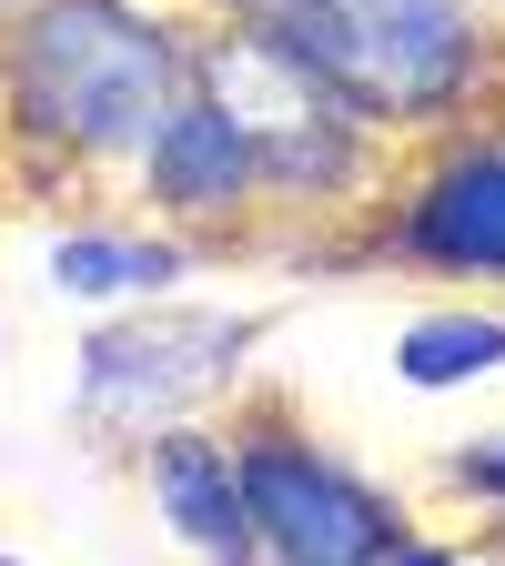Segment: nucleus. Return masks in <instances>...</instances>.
<instances>
[{
    "instance_id": "nucleus-6",
    "label": "nucleus",
    "mask_w": 505,
    "mask_h": 566,
    "mask_svg": "<svg viewBox=\"0 0 505 566\" xmlns=\"http://www.w3.org/2000/svg\"><path fill=\"white\" fill-rule=\"evenodd\" d=\"M141 202L162 212L172 233H223L243 223V212L263 202V153H253V132L212 102L202 82L152 122V142H141Z\"/></svg>"
},
{
    "instance_id": "nucleus-1",
    "label": "nucleus",
    "mask_w": 505,
    "mask_h": 566,
    "mask_svg": "<svg viewBox=\"0 0 505 566\" xmlns=\"http://www.w3.org/2000/svg\"><path fill=\"white\" fill-rule=\"evenodd\" d=\"M192 92V31L152 0H21L0 21V153L31 182L141 163L152 122Z\"/></svg>"
},
{
    "instance_id": "nucleus-4",
    "label": "nucleus",
    "mask_w": 505,
    "mask_h": 566,
    "mask_svg": "<svg viewBox=\"0 0 505 566\" xmlns=\"http://www.w3.org/2000/svg\"><path fill=\"white\" fill-rule=\"evenodd\" d=\"M192 82L253 132V153H263V192L344 202V192H365V182H375V142H385V132L354 112L344 92H324L294 51H273V41H253V31L223 21V31H202V41H192Z\"/></svg>"
},
{
    "instance_id": "nucleus-8",
    "label": "nucleus",
    "mask_w": 505,
    "mask_h": 566,
    "mask_svg": "<svg viewBox=\"0 0 505 566\" xmlns=\"http://www.w3.org/2000/svg\"><path fill=\"white\" fill-rule=\"evenodd\" d=\"M141 485H152L162 526L202 566H263L253 516H243V475H233V436H212V424H162V436H141Z\"/></svg>"
},
{
    "instance_id": "nucleus-2",
    "label": "nucleus",
    "mask_w": 505,
    "mask_h": 566,
    "mask_svg": "<svg viewBox=\"0 0 505 566\" xmlns=\"http://www.w3.org/2000/svg\"><path fill=\"white\" fill-rule=\"evenodd\" d=\"M212 11L273 51H294L375 132L455 122L495 61V31L475 0H212Z\"/></svg>"
},
{
    "instance_id": "nucleus-5",
    "label": "nucleus",
    "mask_w": 505,
    "mask_h": 566,
    "mask_svg": "<svg viewBox=\"0 0 505 566\" xmlns=\"http://www.w3.org/2000/svg\"><path fill=\"white\" fill-rule=\"evenodd\" d=\"M253 314H192V304H152L131 324H102L82 344V385H71V415L92 436H162V424H192V405H212L243 354H253Z\"/></svg>"
},
{
    "instance_id": "nucleus-3",
    "label": "nucleus",
    "mask_w": 505,
    "mask_h": 566,
    "mask_svg": "<svg viewBox=\"0 0 505 566\" xmlns=\"http://www.w3.org/2000/svg\"><path fill=\"white\" fill-rule=\"evenodd\" d=\"M233 475H243V516L273 566H375L414 546V516L385 485H365L324 436H304L294 415H233Z\"/></svg>"
},
{
    "instance_id": "nucleus-10",
    "label": "nucleus",
    "mask_w": 505,
    "mask_h": 566,
    "mask_svg": "<svg viewBox=\"0 0 505 566\" xmlns=\"http://www.w3.org/2000/svg\"><path fill=\"white\" fill-rule=\"evenodd\" d=\"M394 375L445 395V385H475V375H505V314H414L394 334Z\"/></svg>"
},
{
    "instance_id": "nucleus-7",
    "label": "nucleus",
    "mask_w": 505,
    "mask_h": 566,
    "mask_svg": "<svg viewBox=\"0 0 505 566\" xmlns=\"http://www.w3.org/2000/svg\"><path fill=\"white\" fill-rule=\"evenodd\" d=\"M394 263L424 273H505V132H465L424 163L385 223Z\"/></svg>"
},
{
    "instance_id": "nucleus-9",
    "label": "nucleus",
    "mask_w": 505,
    "mask_h": 566,
    "mask_svg": "<svg viewBox=\"0 0 505 566\" xmlns=\"http://www.w3.org/2000/svg\"><path fill=\"white\" fill-rule=\"evenodd\" d=\"M41 273L71 304H162L192 273V243L182 233H122V223H71Z\"/></svg>"
},
{
    "instance_id": "nucleus-13",
    "label": "nucleus",
    "mask_w": 505,
    "mask_h": 566,
    "mask_svg": "<svg viewBox=\"0 0 505 566\" xmlns=\"http://www.w3.org/2000/svg\"><path fill=\"white\" fill-rule=\"evenodd\" d=\"M0 566H21V556H0Z\"/></svg>"
},
{
    "instance_id": "nucleus-12",
    "label": "nucleus",
    "mask_w": 505,
    "mask_h": 566,
    "mask_svg": "<svg viewBox=\"0 0 505 566\" xmlns=\"http://www.w3.org/2000/svg\"><path fill=\"white\" fill-rule=\"evenodd\" d=\"M375 566H455V556H445V546H424V536H414V546H394V556H375Z\"/></svg>"
},
{
    "instance_id": "nucleus-11",
    "label": "nucleus",
    "mask_w": 505,
    "mask_h": 566,
    "mask_svg": "<svg viewBox=\"0 0 505 566\" xmlns=\"http://www.w3.org/2000/svg\"><path fill=\"white\" fill-rule=\"evenodd\" d=\"M465 495H495V506H505V436H485V446H465L455 465H445Z\"/></svg>"
}]
</instances>
